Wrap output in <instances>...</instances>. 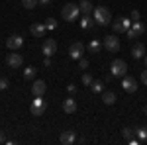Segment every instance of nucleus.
Listing matches in <instances>:
<instances>
[{"label": "nucleus", "mask_w": 147, "mask_h": 145, "mask_svg": "<svg viewBox=\"0 0 147 145\" xmlns=\"http://www.w3.org/2000/svg\"><path fill=\"white\" fill-rule=\"evenodd\" d=\"M92 16H94V22L100 24V26H108V24L112 22V14H110L108 8H104V6H96L92 10Z\"/></svg>", "instance_id": "obj_1"}, {"label": "nucleus", "mask_w": 147, "mask_h": 145, "mask_svg": "<svg viewBox=\"0 0 147 145\" xmlns=\"http://www.w3.org/2000/svg\"><path fill=\"white\" fill-rule=\"evenodd\" d=\"M79 4H73V2H69V4H65L63 6V10H61V16H63V20L65 22H77V18H79Z\"/></svg>", "instance_id": "obj_2"}, {"label": "nucleus", "mask_w": 147, "mask_h": 145, "mask_svg": "<svg viewBox=\"0 0 147 145\" xmlns=\"http://www.w3.org/2000/svg\"><path fill=\"white\" fill-rule=\"evenodd\" d=\"M125 73H127V63L124 59H116L110 65V75L112 77H125Z\"/></svg>", "instance_id": "obj_3"}, {"label": "nucleus", "mask_w": 147, "mask_h": 145, "mask_svg": "<svg viewBox=\"0 0 147 145\" xmlns=\"http://www.w3.org/2000/svg\"><path fill=\"white\" fill-rule=\"evenodd\" d=\"M112 28H114L116 34H125V32L131 28V20H129V18H124V16H122V18H116V22L112 24Z\"/></svg>", "instance_id": "obj_4"}, {"label": "nucleus", "mask_w": 147, "mask_h": 145, "mask_svg": "<svg viewBox=\"0 0 147 145\" xmlns=\"http://www.w3.org/2000/svg\"><path fill=\"white\" fill-rule=\"evenodd\" d=\"M30 112H32V116H43V112H45V100L41 96H35V100L30 106Z\"/></svg>", "instance_id": "obj_5"}, {"label": "nucleus", "mask_w": 147, "mask_h": 145, "mask_svg": "<svg viewBox=\"0 0 147 145\" xmlns=\"http://www.w3.org/2000/svg\"><path fill=\"white\" fill-rule=\"evenodd\" d=\"M24 45V37L18 34H12L8 39H6V47L10 49V51H18V49H22Z\"/></svg>", "instance_id": "obj_6"}, {"label": "nucleus", "mask_w": 147, "mask_h": 145, "mask_svg": "<svg viewBox=\"0 0 147 145\" xmlns=\"http://www.w3.org/2000/svg\"><path fill=\"white\" fill-rule=\"evenodd\" d=\"M125 34H127L129 39H136V37H139V35L145 34V26H143L141 22H131V28H129Z\"/></svg>", "instance_id": "obj_7"}, {"label": "nucleus", "mask_w": 147, "mask_h": 145, "mask_svg": "<svg viewBox=\"0 0 147 145\" xmlns=\"http://www.w3.org/2000/svg\"><path fill=\"white\" fill-rule=\"evenodd\" d=\"M104 47L110 51V53H116V51H120V39L116 37V35H106L104 37Z\"/></svg>", "instance_id": "obj_8"}, {"label": "nucleus", "mask_w": 147, "mask_h": 145, "mask_svg": "<svg viewBox=\"0 0 147 145\" xmlns=\"http://www.w3.org/2000/svg\"><path fill=\"white\" fill-rule=\"evenodd\" d=\"M82 53H84V45L80 43V41H75V43L69 47V57L71 59H80Z\"/></svg>", "instance_id": "obj_9"}, {"label": "nucleus", "mask_w": 147, "mask_h": 145, "mask_svg": "<svg viewBox=\"0 0 147 145\" xmlns=\"http://www.w3.org/2000/svg\"><path fill=\"white\" fill-rule=\"evenodd\" d=\"M41 51H43V55H45V57H51L57 51V41H55V39H51V37H47L45 41H43Z\"/></svg>", "instance_id": "obj_10"}, {"label": "nucleus", "mask_w": 147, "mask_h": 145, "mask_svg": "<svg viewBox=\"0 0 147 145\" xmlns=\"http://www.w3.org/2000/svg\"><path fill=\"white\" fill-rule=\"evenodd\" d=\"M6 63H8V67H10V69H18V67H22L24 57L20 55V53H10L8 59H6Z\"/></svg>", "instance_id": "obj_11"}, {"label": "nucleus", "mask_w": 147, "mask_h": 145, "mask_svg": "<svg viewBox=\"0 0 147 145\" xmlns=\"http://www.w3.org/2000/svg\"><path fill=\"white\" fill-rule=\"evenodd\" d=\"M59 141H61L63 145H73L75 141H77V134H75L73 129H67V132H63V134H61Z\"/></svg>", "instance_id": "obj_12"}, {"label": "nucleus", "mask_w": 147, "mask_h": 145, "mask_svg": "<svg viewBox=\"0 0 147 145\" xmlns=\"http://www.w3.org/2000/svg\"><path fill=\"white\" fill-rule=\"evenodd\" d=\"M122 88H124L125 92H136L137 90V80L134 77H124V80H122Z\"/></svg>", "instance_id": "obj_13"}, {"label": "nucleus", "mask_w": 147, "mask_h": 145, "mask_svg": "<svg viewBox=\"0 0 147 145\" xmlns=\"http://www.w3.org/2000/svg\"><path fill=\"white\" fill-rule=\"evenodd\" d=\"M63 112L65 114H75L77 112V100L69 96L67 100H63Z\"/></svg>", "instance_id": "obj_14"}, {"label": "nucleus", "mask_w": 147, "mask_h": 145, "mask_svg": "<svg viewBox=\"0 0 147 145\" xmlns=\"http://www.w3.org/2000/svg\"><path fill=\"white\" fill-rule=\"evenodd\" d=\"M30 32H32V35H35V37H43L45 32H47V28H45V24H32Z\"/></svg>", "instance_id": "obj_15"}, {"label": "nucleus", "mask_w": 147, "mask_h": 145, "mask_svg": "<svg viewBox=\"0 0 147 145\" xmlns=\"http://www.w3.org/2000/svg\"><path fill=\"white\" fill-rule=\"evenodd\" d=\"M45 80H34V84H32V92H34V96H41L43 92H45Z\"/></svg>", "instance_id": "obj_16"}, {"label": "nucleus", "mask_w": 147, "mask_h": 145, "mask_svg": "<svg viewBox=\"0 0 147 145\" xmlns=\"http://www.w3.org/2000/svg\"><path fill=\"white\" fill-rule=\"evenodd\" d=\"M116 100H118L116 92H112V90H104V92H102V102H104V104L112 106V104H116Z\"/></svg>", "instance_id": "obj_17"}, {"label": "nucleus", "mask_w": 147, "mask_h": 145, "mask_svg": "<svg viewBox=\"0 0 147 145\" xmlns=\"http://www.w3.org/2000/svg\"><path fill=\"white\" fill-rule=\"evenodd\" d=\"M131 57L134 59H141V57H145V45L143 43H136L131 47Z\"/></svg>", "instance_id": "obj_18"}, {"label": "nucleus", "mask_w": 147, "mask_h": 145, "mask_svg": "<svg viewBox=\"0 0 147 145\" xmlns=\"http://www.w3.org/2000/svg\"><path fill=\"white\" fill-rule=\"evenodd\" d=\"M94 24H96V22H94V18H90L88 14H84L82 20H80V28H82V30H92Z\"/></svg>", "instance_id": "obj_19"}, {"label": "nucleus", "mask_w": 147, "mask_h": 145, "mask_svg": "<svg viewBox=\"0 0 147 145\" xmlns=\"http://www.w3.org/2000/svg\"><path fill=\"white\" fill-rule=\"evenodd\" d=\"M79 8H80V12H82V14H90V12L94 10V6H92L90 0H82V2L79 4Z\"/></svg>", "instance_id": "obj_20"}, {"label": "nucleus", "mask_w": 147, "mask_h": 145, "mask_svg": "<svg viewBox=\"0 0 147 145\" xmlns=\"http://www.w3.org/2000/svg\"><path fill=\"white\" fill-rule=\"evenodd\" d=\"M35 73H37V69H35V67H26V69H24V78H26V80H34Z\"/></svg>", "instance_id": "obj_21"}, {"label": "nucleus", "mask_w": 147, "mask_h": 145, "mask_svg": "<svg viewBox=\"0 0 147 145\" xmlns=\"http://www.w3.org/2000/svg\"><path fill=\"white\" fill-rule=\"evenodd\" d=\"M92 92H96V94H100V92H104V82H100V80H94L90 84Z\"/></svg>", "instance_id": "obj_22"}, {"label": "nucleus", "mask_w": 147, "mask_h": 145, "mask_svg": "<svg viewBox=\"0 0 147 145\" xmlns=\"http://www.w3.org/2000/svg\"><path fill=\"white\" fill-rule=\"evenodd\" d=\"M136 135H137V139H139V141H147V127H137Z\"/></svg>", "instance_id": "obj_23"}, {"label": "nucleus", "mask_w": 147, "mask_h": 145, "mask_svg": "<svg viewBox=\"0 0 147 145\" xmlns=\"http://www.w3.org/2000/svg\"><path fill=\"white\" fill-rule=\"evenodd\" d=\"M88 51H90V53H98V51H100V41H98V39H92L90 43H88Z\"/></svg>", "instance_id": "obj_24"}, {"label": "nucleus", "mask_w": 147, "mask_h": 145, "mask_svg": "<svg viewBox=\"0 0 147 145\" xmlns=\"http://www.w3.org/2000/svg\"><path fill=\"white\" fill-rule=\"evenodd\" d=\"M37 2H39V0H22V4L28 8V10H34L35 6H37Z\"/></svg>", "instance_id": "obj_25"}, {"label": "nucleus", "mask_w": 147, "mask_h": 145, "mask_svg": "<svg viewBox=\"0 0 147 145\" xmlns=\"http://www.w3.org/2000/svg\"><path fill=\"white\" fill-rule=\"evenodd\" d=\"M134 134H136V129H131V127H124V129H122V135H124L125 139H131Z\"/></svg>", "instance_id": "obj_26"}, {"label": "nucleus", "mask_w": 147, "mask_h": 145, "mask_svg": "<svg viewBox=\"0 0 147 145\" xmlns=\"http://www.w3.org/2000/svg\"><path fill=\"white\" fill-rule=\"evenodd\" d=\"M45 28H47V30H55V28H57V20H55V18H47V20H45Z\"/></svg>", "instance_id": "obj_27"}, {"label": "nucleus", "mask_w": 147, "mask_h": 145, "mask_svg": "<svg viewBox=\"0 0 147 145\" xmlns=\"http://www.w3.org/2000/svg\"><path fill=\"white\" fill-rule=\"evenodd\" d=\"M92 82H94V78H92L88 73H84V75H82V84H84V86H90Z\"/></svg>", "instance_id": "obj_28"}, {"label": "nucleus", "mask_w": 147, "mask_h": 145, "mask_svg": "<svg viewBox=\"0 0 147 145\" xmlns=\"http://www.w3.org/2000/svg\"><path fill=\"white\" fill-rule=\"evenodd\" d=\"M8 84H10L8 78H0V90H6V88H8Z\"/></svg>", "instance_id": "obj_29"}, {"label": "nucleus", "mask_w": 147, "mask_h": 145, "mask_svg": "<svg viewBox=\"0 0 147 145\" xmlns=\"http://www.w3.org/2000/svg\"><path fill=\"white\" fill-rule=\"evenodd\" d=\"M79 67H80V69H86V67H88V61L80 57V59H79Z\"/></svg>", "instance_id": "obj_30"}, {"label": "nucleus", "mask_w": 147, "mask_h": 145, "mask_svg": "<svg viewBox=\"0 0 147 145\" xmlns=\"http://www.w3.org/2000/svg\"><path fill=\"white\" fill-rule=\"evenodd\" d=\"M129 20H134V22H139V12L134 10V12H131V18H129Z\"/></svg>", "instance_id": "obj_31"}, {"label": "nucleus", "mask_w": 147, "mask_h": 145, "mask_svg": "<svg viewBox=\"0 0 147 145\" xmlns=\"http://www.w3.org/2000/svg\"><path fill=\"white\" fill-rule=\"evenodd\" d=\"M67 92L69 94H75V92H77V86H75V84H67Z\"/></svg>", "instance_id": "obj_32"}, {"label": "nucleus", "mask_w": 147, "mask_h": 145, "mask_svg": "<svg viewBox=\"0 0 147 145\" xmlns=\"http://www.w3.org/2000/svg\"><path fill=\"white\" fill-rule=\"evenodd\" d=\"M141 82H143V84H147V67H145V71L141 73Z\"/></svg>", "instance_id": "obj_33"}, {"label": "nucleus", "mask_w": 147, "mask_h": 145, "mask_svg": "<svg viewBox=\"0 0 147 145\" xmlns=\"http://www.w3.org/2000/svg\"><path fill=\"white\" fill-rule=\"evenodd\" d=\"M43 65H45V67H51V59H49V57H47L45 61H43Z\"/></svg>", "instance_id": "obj_34"}, {"label": "nucleus", "mask_w": 147, "mask_h": 145, "mask_svg": "<svg viewBox=\"0 0 147 145\" xmlns=\"http://www.w3.org/2000/svg\"><path fill=\"white\" fill-rule=\"evenodd\" d=\"M49 2H51V0H39V4H41V6H47Z\"/></svg>", "instance_id": "obj_35"}, {"label": "nucleus", "mask_w": 147, "mask_h": 145, "mask_svg": "<svg viewBox=\"0 0 147 145\" xmlns=\"http://www.w3.org/2000/svg\"><path fill=\"white\" fill-rule=\"evenodd\" d=\"M4 141H6V139H4V134L0 132V143H4Z\"/></svg>", "instance_id": "obj_36"}, {"label": "nucleus", "mask_w": 147, "mask_h": 145, "mask_svg": "<svg viewBox=\"0 0 147 145\" xmlns=\"http://www.w3.org/2000/svg\"><path fill=\"white\" fill-rule=\"evenodd\" d=\"M145 67H147V57H145Z\"/></svg>", "instance_id": "obj_37"}, {"label": "nucleus", "mask_w": 147, "mask_h": 145, "mask_svg": "<svg viewBox=\"0 0 147 145\" xmlns=\"http://www.w3.org/2000/svg\"><path fill=\"white\" fill-rule=\"evenodd\" d=\"M145 116H147V106H145Z\"/></svg>", "instance_id": "obj_38"}]
</instances>
